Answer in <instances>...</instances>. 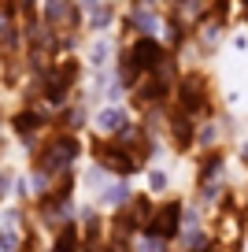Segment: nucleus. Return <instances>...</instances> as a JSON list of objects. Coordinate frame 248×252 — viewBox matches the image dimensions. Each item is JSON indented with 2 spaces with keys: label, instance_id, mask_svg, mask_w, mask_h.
<instances>
[{
  "label": "nucleus",
  "instance_id": "1",
  "mask_svg": "<svg viewBox=\"0 0 248 252\" xmlns=\"http://www.w3.org/2000/svg\"><path fill=\"white\" fill-rule=\"evenodd\" d=\"M171 104L182 111V115L196 119V123H208V119H215L218 111H222V104H218V93H215V78L204 71L200 63H189V67H182L178 86H174V100H171Z\"/></svg>",
  "mask_w": 248,
  "mask_h": 252
},
{
  "label": "nucleus",
  "instance_id": "2",
  "mask_svg": "<svg viewBox=\"0 0 248 252\" xmlns=\"http://www.w3.org/2000/svg\"><path fill=\"white\" fill-rule=\"evenodd\" d=\"M82 156H86V137L82 134H67V130H48L41 137V145L30 152L26 167L33 171H45V174H60V171H70V167H82Z\"/></svg>",
  "mask_w": 248,
  "mask_h": 252
},
{
  "label": "nucleus",
  "instance_id": "3",
  "mask_svg": "<svg viewBox=\"0 0 248 252\" xmlns=\"http://www.w3.org/2000/svg\"><path fill=\"white\" fill-rule=\"evenodd\" d=\"M178 74H182V60H178V56H171V60L163 63L159 71L145 74V78H141L137 86L130 89V96H126V108H130L133 115H145V111H152V108H167V104L174 100Z\"/></svg>",
  "mask_w": 248,
  "mask_h": 252
},
{
  "label": "nucleus",
  "instance_id": "4",
  "mask_svg": "<svg viewBox=\"0 0 248 252\" xmlns=\"http://www.w3.org/2000/svg\"><path fill=\"white\" fill-rule=\"evenodd\" d=\"M86 156H89V163L104 167L111 178H130V182H133V178H141V174L148 171L145 159H137L123 141H119V137H100V134H93V137L86 141Z\"/></svg>",
  "mask_w": 248,
  "mask_h": 252
},
{
  "label": "nucleus",
  "instance_id": "5",
  "mask_svg": "<svg viewBox=\"0 0 248 252\" xmlns=\"http://www.w3.org/2000/svg\"><path fill=\"white\" fill-rule=\"evenodd\" d=\"M4 130H8L11 141L30 159V152L41 145V137L52 130V111H48L45 104H15V108L8 111V119H4Z\"/></svg>",
  "mask_w": 248,
  "mask_h": 252
},
{
  "label": "nucleus",
  "instance_id": "6",
  "mask_svg": "<svg viewBox=\"0 0 248 252\" xmlns=\"http://www.w3.org/2000/svg\"><path fill=\"white\" fill-rule=\"evenodd\" d=\"M186 197H189V193H167V197L155 200L152 219H148V226H145L141 237L167 241V245L178 241V237H182V219H186Z\"/></svg>",
  "mask_w": 248,
  "mask_h": 252
},
{
  "label": "nucleus",
  "instance_id": "7",
  "mask_svg": "<svg viewBox=\"0 0 248 252\" xmlns=\"http://www.w3.org/2000/svg\"><path fill=\"white\" fill-rule=\"evenodd\" d=\"M196 119L182 115L174 104H167V115H163V145L171 149L174 159H193L196 156Z\"/></svg>",
  "mask_w": 248,
  "mask_h": 252
},
{
  "label": "nucleus",
  "instance_id": "8",
  "mask_svg": "<svg viewBox=\"0 0 248 252\" xmlns=\"http://www.w3.org/2000/svg\"><path fill=\"white\" fill-rule=\"evenodd\" d=\"M189 178L193 186H211V182H233V156L226 149H208L196 152L189 163Z\"/></svg>",
  "mask_w": 248,
  "mask_h": 252
},
{
  "label": "nucleus",
  "instance_id": "9",
  "mask_svg": "<svg viewBox=\"0 0 248 252\" xmlns=\"http://www.w3.org/2000/svg\"><path fill=\"white\" fill-rule=\"evenodd\" d=\"M133 119H137V115H133L126 104H96L89 130H93V134H100V137H115V134H123Z\"/></svg>",
  "mask_w": 248,
  "mask_h": 252
},
{
  "label": "nucleus",
  "instance_id": "10",
  "mask_svg": "<svg viewBox=\"0 0 248 252\" xmlns=\"http://www.w3.org/2000/svg\"><path fill=\"white\" fill-rule=\"evenodd\" d=\"M119 41L111 37V33H93V41L86 45V67H93V71H100V67H115V56H119Z\"/></svg>",
  "mask_w": 248,
  "mask_h": 252
},
{
  "label": "nucleus",
  "instance_id": "11",
  "mask_svg": "<svg viewBox=\"0 0 248 252\" xmlns=\"http://www.w3.org/2000/svg\"><path fill=\"white\" fill-rule=\"evenodd\" d=\"M133 193H137V186H133L130 178H108V186L96 193L93 204L100 208V212H115V208H123L126 200L133 197Z\"/></svg>",
  "mask_w": 248,
  "mask_h": 252
},
{
  "label": "nucleus",
  "instance_id": "12",
  "mask_svg": "<svg viewBox=\"0 0 248 252\" xmlns=\"http://www.w3.org/2000/svg\"><path fill=\"white\" fill-rule=\"evenodd\" d=\"M141 178H145V189L155 200L167 197V193H178V189H174V167L171 163H148V171L141 174Z\"/></svg>",
  "mask_w": 248,
  "mask_h": 252
},
{
  "label": "nucleus",
  "instance_id": "13",
  "mask_svg": "<svg viewBox=\"0 0 248 252\" xmlns=\"http://www.w3.org/2000/svg\"><path fill=\"white\" fill-rule=\"evenodd\" d=\"M45 252H82V226H78V219H70L60 230H52Z\"/></svg>",
  "mask_w": 248,
  "mask_h": 252
},
{
  "label": "nucleus",
  "instance_id": "14",
  "mask_svg": "<svg viewBox=\"0 0 248 252\" xmlns=\"http://www.w3.org/2000/svg\"><path fill=\"white\" fill-rule=\"evenodd\" d=\"M111 26H119V8L111 4V0H100L93 11H86V30H93V33H108Z\"/></svg>",
  "mask_w": 248,
  "mask_h": 252
},
{
  "label": "nucleus",
  "instance_id": "15",
  "mask_svg": "<svg viewBox=\"0 0 248 252\" xmlns=\"http://www.w3.org/2000/svg\"><path fill=\"white\" fill-rule=\"evenodd\" d=\"M133 252H174V245L152 241V237H137V241H133Z\"/></svg>",
  "mask_w": 248,
  "mask_h": 252
},
{
  "label": "nucleus",
  "instance_id": "16",
  "mask_svg": "<svg viewBox=\"0 0 248 252\" xmlns=\"http://www.w3.org/2000/svg\"><path fill=\"white\" fill-rule=\"evenodd\" d=\"M11 149H15V141H11V134L4 130V126H0V167L11 159Z\"/></svg>",
  "mask_w": 248,
  "mask_h": 252
},
{
  "label": "nucleus",
  "instance_id": "17",
  "mask_svg": "<svg viewBox=\"0 0 248 252\" xmlns=\"http://www.w3.org/2000/svg\"><path fill=\"white\" fill-rule=\"evenodd\" d=\"M163 4L167 0H130V8H159L163 11Z\"/></svg>",
  "mask_w": 248,
  "mask_h": 252
},
{
  "label": "nucleus",
  "instance_id": "18",
  "mask_svg": "<svg viewBox=\"0 0 248 252\" xmlns=\"http://www.w3.org/2000/svg\"><path fill=\"white\" fill-rule=\"evenodd\" d=\"M4 204H8V197H4V189H0V212H4Z\"/></svg>",
  "mask_w": 248,
  "mask_h": 252
},
{
  "label": "nucleus",
  "instance_id": "19",
  "mask_svg": "<svg viewBox=\"0 0 248 252\" xmlns=\"http://www.w3.org/2000/svg\"><path fill=\"white\" fill-rule=\"evenodd\" d=\"M111 4H115V0H111Z\"/></svg>",
  "mask_w": 248,
  "mask_h": 252
}]
</instances>
